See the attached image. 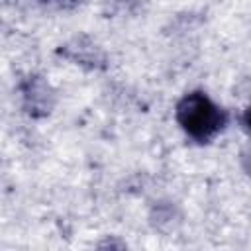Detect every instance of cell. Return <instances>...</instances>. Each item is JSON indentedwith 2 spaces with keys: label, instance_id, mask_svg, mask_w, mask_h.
Instances as JSON below:
<instances>
[{
  "label": "cell",
  "instance_id": "cell-2",
  "mask_svg": "<svg viewBox=\"0 0 251 251\" xmlns=\"http://www.w3.org/2000/svg\"><path fill=\"white\" fill-rule=\"evenodd\" d=\"M243 126H245V129L251 133V106L245 110V114H243Z\"/></svg>",
  "mask_w": 251,
  "mask_h": 251
},
{
  "label": "cell",
  "instance_id": "cell-1",
  "mask_svg": "<svg viewBox=\"0 0 251 251\" xmlns=\"http://www.w3.org/2000/svg\"><path fill=\"white\" fill-rule=\"evenodd\" d=\"M226 112L202 92H190L176 104V122L192 139L202 143L212 139L226 126Z\"/></svg>",
  "mask_w": 251,
  "mask_h": 251
}]
</instances>
